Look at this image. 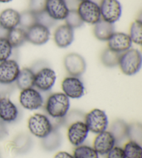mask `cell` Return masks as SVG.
I'll list each match as a JSON object with an SVG mask.
<instances>
[{"label":"cell","instance_id":"cell-1","mask_svg":"<svg viewBox=\"0 0 142 158\" xmlns=\"http://www.w3.org/2000/svg\"><path fill=\"white\" fill-rule=\"evenodd\" d=\"M69 108V98L63 92H56L49 95L45 103V110L51 118H62Z\"/></svg>","mask_w":142,"mask_h":158},{"label":"cell","instance_id":"cell-2","mask_svg":"<svg viewBox=\"0 0 142 158\" xmlns=\"http://www.w3.org/2000/svg\"><path fill=\"white\" fill-rule=\"evenodd\" d=\"M142 64V56L140 50L132 49L121 53L118 65L126 76H133L140 72Z\"/></svg>","mask_w":142,"mask_h":158},{"label":"cell","instance_id":"cell-3","mask_svg":"<svg viewBox=\"0 0 142 158\" xmlns=\"http://www.w3.org/2000/svg\"><path fill=\"white\" fill-rule=\"evenodd\" d=\"M28 128L31 135L42 139L53 131V127L49 116L36 113L28 118Z\"/></svg>","mask_w":142,"mask_h":158},{"label":"cell","instance_id":"cell-4","mask_svg":"<svg viewBox=\"0 0 142 158\" xmlns=\"http://www.w3.org/2000/svg\"><path fill=\"white\" fill-rule=\"evenodd\" d=\"M84 122L89 131L98 134L106 131L108 126V118L105 111L95 108L85 114Z\"/></svg>","mask_w":142,"mask_h":158},{"label":"cell","instance_id":"cell-5","mask_svg":"<svg viewBox=\"0 0 142 158\" xmlns=\"http://www.w3.org/2000/svg\"><path fill=\"white\" fill-rule=\"evenodd\" d=\"M76 10L84 23L94 25L101 19L100 6L92 0L80 2Z\"/></svg>","mask_w":142,"mask_h":158},{"label":"cell","instance_id":"cell-6","mask_svg":"<svg viewBox=\"0 0 142 158\" xmlns=\"http://www.w3.org/2000/svg\"><path fill=\"white\" fill-rule=\"evenodd\" d=\"M20 105L28 110H36L42 108L44 99L40 92L34 87L22 90L19 96Z\"/></svg>","mask_w":142,"mask_h":158},{"label":"cell","instance_id":"cell-7","mask_svg":"<svg viewBox=\"0 0 142 158\" xmlns=\"http://www.w3.org/2000/svg\"><path fill=\"white\" fill-rule=\"evenodd\" d=\"M56 81L54 70L49 67H44L35 73L34 87L40 92H48L54 86Z\"/></svg>","mask_w":142,"mask_h":158},{"label":"cell","instance_id":"cell-8","mask_svg":"<svg viewBox=\"0 0 142 158\" xmlns=\"http://www.w3.org/2000/svg\"><path fill=\"white\" fill-rule=\"evenodd\" d=\"M101 19L115 24L120 19L122 13L121 3L118 0H102L99 5Z\"/></svg>","mask_w":142,"mask_h":158},{"label":"cell","instance_id":"cell-9","mask_svg":"<svg viewBox=\"0 0 142 158\" xmlns=\"http://www.w3.org/2000/svg\"><path fill=\"white\" fill-rule=\"evenodd\" d=\"M64 66L72 77H79L86 71L87 64L84 58L77 53H70L64 58Z\"/></svg>","mask_w":142,"mask_h":158},{"label":"cell","instance_id":"cell-10","mask_svg":"<svg viewBox=\"0 0 142 158\" xmlns=\"http://www.w3.org/2000/svg\"><path fill=\"white\" fill-rule=\"evenodd\" d=\"M61 87L64 94L69 98L78 99L83 97L85 94V86L78 77H67L63 79Z\"/></svg>","mask_w":142,"mask_h":158},{"label":"cell","instance_id":"cell-11","mask_svg":"<svg viewBox=\"0 0 142 158\" xmlns=\"http://www.w3.org/2000/svg\"><path fill=\"white\" fill-rule=\"evenodd\" d=\"M20 71L19 64L13 59L0 62V84H13Z\"/></svg>","mask_w":142,"mask_h":158},{"label":"cell","instance_id":"cell-12","mask_svg":"<svg viewBox=\"0 0 142 158\" xmlns=\"http://www.w3.org/2000/svg\"><path fill=\"white\" fill-rule=\"evenodd\" d=\"M89 132L84 121H76L68 126V139L73 146H80L87 139Z\"/></svg>","mask_w":142,"mask_h":158},{"label":"cell","instance_id":"cell-13","mask_svg":"<svg viewBox=\"0 0 142 158\" xmlns=\"http://www.w3.org/2000/svg\"><path fill=\"white\" fill-rule=\"evenodd\" d=\"M27 41L34 45H43L50 38L49 29L39 24H36L26 30Z\"/></svg>","mask_w":142,"mask_h":158},{"label":"cell","instance_id":"cell-14","mask_svg":"<svg viewBox=\"0 0 142 158\" xmlns=\"http://www.w3.org/2000/svg\"><path fill=\"white\" fill-rule=\"evenodd\" d=\"M107 42V48L118 53L130 49L132 44L128 34L123 32H115Z\"/></svg>","mask_w":142,"mask_h":158},{"label":"cell","instance_id":"cell-15","mask_svg":"<svg viewBox=\"0 0 142 158\" xmlns=\"http://www.w3.org/2000/svg\"><path fill=\"white\" fill-rule=\"evenodd\" d=\"M116 145L115 137L110 131H105L97 134L94 140L93 148L98 155H106Z\"/></svg>","mask_w":142,"mask_h":158},{"label":"cell","instance_id":"cell-16","mask_svg":"<svg viewBox=\"0 0 142 158\" xmlns=\"http://www.w3.org/2000/svg\"><path fill=\"white\" fill-rule=\"evenodd\" d=\"M44 10L56 21L65 20L69 11L65 0H46Z\"/></svg>","mask_w":142,"mask_h":158},{"label":"cell","instance_id":"cell-17","mask_svg":"<svg viewBox=\"0 0 142 158\" xmlns=\"http://www.w3.org/2000/svg\"><path fill=\"white\" fill-rule=\"evenodd\" d=\"M19 117L18 107L6 97H0V119L5 123H12Z\"/></svg>","mask_w":142,"mask_h":158},{"label":"cell","instance_id":"cell-18","mask_svg":"<svg viewBox=\"0 0 142 158\" xmlns=\"http://www.w3.org/2000/svg\"><path fill=\"white\" fill-rule=\"evenodd\" d=\"M55 44L60 48H66L70 46L74 40V29L66 24L56 28L53 33Z\"/></svg>","mask_w":142,"mask_h":158},{"label":"cell","instance_id":"cell-19","mask_svg":"<svg viewBox=\"0 0 142 158\" xmlns=\"http://www.w3.org/2000/svg\"><path fill=\"white\" fill-rule=\"evenodd\" d=\"M20 13L13 8H6L0 13V28L4 31H10L19 27Z\"/></svg>","mask_w":142,"mask_h":158},{"label":"cell","instance_id":"cell-20","mask_svg":"<svg viewBox=\"0 0 142 158\" xmlns=\"http://www.w3.org/2000/svg\"><path fill=\"white\" fill-rule=\"evenodd\" d=\"M115 32L114 24L109 23L103 19H101L95 24L93 29L94 35L96 38L101 41H107Z\"/></svg>","mask_w":142,"mask_h":158},{"label":"cell","instance_id":"cell-21","mask_svg":"<svg viewBox=\"0 0 142 158\" xmlns=\"http://www.w3.org/2000/svg\"><path fill=\"white\" fill-rule=\"evenodd\" d=\"M33 140L30 135L22 132L17 135L12 142L13 150L19 154H24L29 151L32 147Z\"/></svg>","mask_w":142,"mask_h":158},{"label":"cell","instance_id":"cell-22","mask_svg":"<svg viewBox=\"0 0 142 158\" xmlns=\"http://www.w3.org/2000/svg\"><path fill=\"white\" fill-rule=\"evenodd\" d=\"M34 78L35 72L33 70L28 67H24L19 71L15 83L16 86L21 90L31 88L34 87Z\"/></svg>","mask_w":142,"mask_h":158},{"label":"cell","instance_id":"cell-23","mask_svg":"<svg viewBox=\"0 0 142 158\" xmlns=\"http://www.w3.org/2000/svg\"><path fill=\"white\" fill-rule=\"evenodd\" d=\"M41 146L47 151H53L58 149L62 143V135L58 129H53L49 135L41 139Z\"/></svg>","mask_w":142,"mask_h":158},{"label":"cell","instance_id":"cell-24","mask_svg":"<svg viewBox=\"0 0 142 158\" xmlns=\"http://www.w3.org/2000/svg\"><path fill=\"white\" fill-rule=\"evenodd\" d=\"M128 124L123 119H116L112 123L110 132L115 137L116 143H119L127 138Z\"/></svg>","mask_w":142,"mask_h":158},{"label":"cell","instance_id":"cell-25","mask_svg":"<svg viewBox=\"0 0 142 158\" xmlns=\"http://www.w3.org/2000/svg\"><path fill=\"white\" fill-rule=\"evenodd\" d=\"M6 38H7L13 48L21 47L25 42H27L26 30L22 29L19 27L8 31Z\"/></svg>","mask_w":142,"mask_h":158},{"label":"cell","instance_id":"cell-26","mask_svg":"<svg viewBox=\"0 0 142 158\" xmlns=\"http://www.w3.org/2000/svg\"><path fill=\"white\" fill-rule=\"evenodd\" d=\"M121 53H118L109 49H105L101 55V60L104 66L107 67H115L118 65Z\"/></svg>","mask_w":142,"mask_h":158},{"label":"cell","instance_id":"cell-27","mask_svg":"<svg viewBox=\"0 0 142 158\" xmlns=\"http://www.w3.org/2000/svg\"><path fill=\"white\" fill-rule=\"evenodd\" d=\"M129 37L132 43L141 45L142 42V22L141 19H136L130 25Z\"/></svg>","mask_w":142,"mask_h":158},{"label":"cell","instance_id":"cell-28","mask_svg":"<svg viewBox=\"0 0 142 158\" xmlns=\"http://www.w3.org/2000/svg\"><path fill=\"white\" fill-rule=\"evenodd\" d=\"M123 149L126 158H142L141 146L137 142L130 140L126 143Z\"/></svg>","mask_w":142,"mask_h":158},{"label":"cell","instance_id":"cell-29","mask_svg":"<svg viewBox=\"0 0 142 158\" xmlns=\"http://www.w3.org/2000/svg\"><path fill=\"white\" fill-rule=\"evenodd\" d=\"M73 157L74 158H98V154L93 147L81 144L76 146Z\"/></svg>","mask_w":142,"mask_h":158},{"label":"cell","instance_id":"cell-30","mask_svg":"<svg viewBox=\"0 0 142 158\" xmlns=\"http://www.w3.org/2000/svg\"><path fill=\"white\" fill-rule=\"evenodd\" d=\"M37 24L36 13L31 10H26L20 13L19 27L24 30H27L30 27Z\"/></svg>","mask_w":142,"mask_h":158},{"label":"cell","instance_id":"cell-31","mask_svg":"<svg viewBox=\"0 0 142 158\" xmlns=\"http://www.w3.org/2000/svg\"><path fill=\"white\" fill-rule=\"evenodd\" d=\"M127 138L141 144L142 141V126L140 123L135 122L128 124Z\"/></svg>","mask_w":142,"mask_h":158},{"label":"cell","instance_id":"cell-32","mask_svg":"<svg viewBox=\"0 0 142 158\" xmlns=\"http://www.w3.org/2000/svg\"><path fill=\"white\" fill-rule=\"evenodd\" d=\"M65 20V24L72 28L73 29H78V28L83 26L84 24L76 10H69Z\"/></svg>","mask_w":142,"mask_h":158},{"label":"cell","instance_id":"cell-33","mask_svg":"<svg viewBox=\"0 0 142 158\" xmlns=\"http://www.w3.org/2000/svg\"><path fill=\"white\" fill-rule=\"evenodd\" d=\"M13 49L6 36H0V62L10 58L12 55Z\"/></svg>","mask_w":142,"mask_h":158},{"label":"cell","instance_id":"cell-34","mask_svg":"<svg viewBox=\"0 0 142 158\" xmlns=\"http://www.w3.org/2000/svg\"><path fill=\"white\" fill-rule=\"evenodd\" d=\"M85 114L83 112L78 110H73L67 112V114L62 118V126H69L70 124H72L76 121H84Z\"/></svg>","mask_w":142,"mask_h":158},{"label":"cell","instance_id":"cell-35","mask_svg":"<svg viewBox=\"0 0 142 158\" xmlns=\"http://www.w3.org/2000/svg\"><path fill=\"white\" fill-rule=\"evenodd\" d=\"M36 16L37 24L42 25V26L47 27L48 29L54 26L57 22L55 19H53L52 17L45 11V10H42L40 13H36Z\"/></svg>","mask_w":142,"mask_h":158},{"label":"cell","instance_id":"cell-36","mask_svg":"<svg viewBox=\"0 0 142 158\" xmlns=\"http://www.w3.org/2000/svg\"><path fill=\"white\" fill-rule=\"evenodd\" d=\"M46 0H30L29 10L34 13H38L45 9Z\"/></svg>","mask_w":142,"mask_h":158},{"label":"cell","instance_id":"cell-37","mask_svg":"<svg viewBox=\"0 0 142 158\" xmlns=\"http://www.w3.org/2000/svg\"><path fill=\"white\" fill-rule=\"evenodd\" d=\"M106 158H126L123 149L119 146H115L106 154Z\"/></svg>","mask_w":142,"mask_h":158},{"label":"cell","instance_id":"cell-38","mask_svg":"<svg viewBox=\"0 0 142 158\" xmlns=\"http://www.w3.org/2000/svg\"><path fill=\"white\" fill-rule=\"evenodd\" d=\"M8 135V130L5 122L0 119V139L5 138Z\"/></svg>","mask_w":142,"mask_h":158},{"label":"cell","instance_id":"cell-39","mask_svg":"<svg viewBox=\"0 0 142 158\" xmlns=\"http://www.w3.org/2000/svg\"><path fill=\"white\" fill-rule=\"evenodd\" d=\"M53 158H74L72 155L66 151H60L57 153Z\"/></svg>","mask_w":142,"mask_h":158},{"label":"cell","instance_id":"cell-40","mask_svg":"<svg viewBox=\"0 0 142 158\" xmlns=\"http://www.w3.org/2000/svg\"><path fill=\"white\" fill-rule=\"evenodd\" d=\"M13 0H0V3H8Z\"/></svg>","mask_w":142,"mask_h":158},{"label":"cell","instance_id":"cell-41","mask_svg":"<svg viewBox=\"0 0 142 158\" xmlns=\"http://www.w3.org/2000/svg\"><path fill=\"white\" fill-rule=\"evenodd\" d=\"M79 1H80V2H81V1H84V0H79Z\"/></svg>","mask_w":142,"mask_h":158}]
</instances>
